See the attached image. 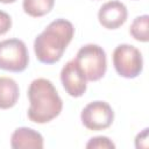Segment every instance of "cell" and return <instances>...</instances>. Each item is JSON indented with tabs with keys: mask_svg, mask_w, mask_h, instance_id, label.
<instances>
[{
	"mask_svg": "<svg viewBox=\"0 0 149 149\" xmlns=\"http://www.w3.org/2000/svg\"><path fill=\"white\" fill-rule=\"evenodd\" d=\"M73 34L74 28L70 21L65 19L54 20L34 41L36 58L44 64L58 62L71 42Z\"/></svg>",
	"mask_w": 149,
	"mask_h": 149,
	"instance_id": "cell-1",
	"label": "cell"
},
{
	"mask_svg": "<svg viewBox=\"0 0 149 149\" xmlns=\"http://www.w3.org/2000/svg\"><path fill=\"white\" fill-rule=\"evenodd\" d=\"M28 118L35 123H47L58 116L63 108V101L54 86L45 78L34 79L28 87Z\"/></svg>",
	"mask_w": 149,
	"mask_h": 149,
	"instance_id": "cell-2",
	"label": "cell"
},
{
	"mask_svg": "<svg viewBox=\"0 0 149 149\" xmlns=\"http://www.w3.org/2000/svg\"><path fill=\"white\" fill-rule=\"evenodd\" d=\"M74 61L83 70L86 79L90 81H97L101 79L106 73V52L98 44L88 43L83 45L78 50Z\"/></svg>",
	"mask_w": 149,
	"mask_h": 149,
	"instance_id": "cell-3",
	"label": "cell"
},
{
	"mask_svg": "<svg viewBox=\"0 0 149 149\" xmlns=\"http://www.w3.org/2000/svg\"><path fill=\"white\" fill-rule=\"evenodd\" d=\"M29 55L23 41L8 38L0 41V69L10 72H22L27 69Z\"/></svg>",
	"mask_w": 149,
	"mask_h": 149,
	"instance_id": "cell-4",
	"label": "cell"
},
{
	"mask_svg": "<svg viewBox=\"0 0 149 149\" xmlns=\"http://www.w3.org/2000/svg\"><path fill=\"white\" fill-rule=\"evenodd\" d=\"M113 65L118 74L125 78H135L143 70L141 51L132 44H119L113 51Z\"/></svg>",
	"mask_w": 149,
	"mask_h": 149,
	"instance_id": "cell-5",
	"label": "cell"
},
{
	"mask_svg": "<svg viewBox=\"0 0 149 149\" xmlns=\"http://www.w3.org/2000/svg\"><path fill=\"white\" fill-rule=\"evenodd\" d=\"M84 127L90 130H104L114 121V111L106 101L97 100L87 104L80 114Z\"/></svg>",
	"mask_w": 149,
	"mask_h": 149,
	"instance_id": "cell-6",
	"label": "cell"
},
{
	"mask_svg": "<svg viewBox=\"0 0 149 149\" xmlns=\"http://www.w3.org/2000/svg\"><path fill=\"white\" fill-rule=\"evenodd\" d=\"M61 81L65 92L74 98L81 97L87 88V79L74 59L69 61L61 70Z\"/></svg>",
	"mask_w": 149,
	"mask_h": 149,
	"instance_id": "cell-7",
	"label": "cell"
},
{
	"mask_svg": "<svg viewBox=\"0 0 149 149\" xmlns=\"http://www.w3.org/2000/svg\"><path fill=\"white\" fill-rule=\"evenodd\" d=\"M127 7L119 0H111L105 2L98 12V20L100 24L106 29L120 28L127 21Z\"/></svg>",
	"mask_w": 149,
	"mask_h": 149,
	"instance_id": "cell-8",
	"label": "cell"
},
{
	"mask_svg": "<svg viewBox=\"0 0 149 149\" xmlns=\"http://www.w3.org/2000/svg\"><path fill=\"white\" fill-rule=\"evenodd\" d=\"M43 146V136L29 127L16 128L10 136V147L13 149H42Z\"/></svg>",
	"mask_w": 149,
	"mask_h": 149,
	"instance_id": "cell-9",
	"label": "cell"
},
{
	"mask_svg": "<svg viewBox=\"0 0 149 149\" xmlns=\"http://www.w3.org/2000/svg\"><path fill=\"white\" fill-rule=\"evenodd\" d=\"M20 95L17 83L9 77H0V109L15 106Z\"/></svg>",
	"mask_w": 149,
	"mask_h": 149,
	"instance_id": "cell-10",
	"label": "cell"
},
{
	"mask_svg": "<svg viewBox=\"0 0 149 149\" xmlns=\"http://www.w3.org/2000/svg\"><path fill=\"white\" fill-rule=\"evenodd\" d=\"M55 5V0H23L22 7L26 14L33 17H41L48 14Z\"/></svg>",
	"mask_w": 149,
	"mask_h": 149,
	"instance_id": "cell-11",
	"label": "cell"
},
{
	"mask_svg": "<svg viewBox=\"0 0 149 149\" xmlns=\"http://www.w3.org/2000/svg\"><path fill=\"white\" fill-rule=\"evenodd\" d=\"M148 23H149V16L147 14L135 17L129 27V34L133 36V38L140 42H148L149 40Z\"/></svg>",
	"mask_w": 149,
	"mask_h": 149,
	"instance_id": "cell-12",
	"label": "cell"
},
{
	"mask_svg": "<svg viewBox=\"0 0 149 149\" xmlns=\"http://www.w3.org/2000/svg\"><path fill=\"white\" fill-rule=\"evenodd\" d=\"M87 149H114L115 144L106 136H95L86 143Z\"/></svg>",
	"mask_w": 149,
	"mask_h": 149,
	"instance_id": "cell-13",
	"label": "cell"
},
{
	"mask_svg": "<svg viewBox=\"0 0 149 149\" xmlns=\"http://www.w3.org/2000/svg\"><path fill=\"white\" fill-rule=\"evenodd\" d=\"M12 27V17L9 14L0 9V35L6 34Z\"/></svg>",
	"mask_w": 149,
	"mask_h": 149,
	"instance_id": "cell-14",
	"label": "cell"
},
{
	"mask_svg": "<svg viewBox=\"0 0 149 149\" xmlns=\"http://www.w3.org/2000/svg\"><path fill=\"white\" fill-rule=\"evenodd\" d=\"M136 148H148V128H144L142 133L137 134L135 139Z\"/></svg>",
	"mask_w": 149,
	"mask_h": 149,
	"instance_id": "cell-15",
	"label": "cell"
},
{
	"mask_svg": "<svg viewBox=\"0 0 149 149\" xmlns=\"http://www.w3.org/2000/svg\"><path fill=\"white\" fill-rule=\"evenodd\" d=\"M16 0H0V2H2V3H13Z\"/></svg>",
	"mask_w": 149,
	"mask_h": 149,
	"instance_id": "cell-16",
	"label": "cell"
}]
</instances>
